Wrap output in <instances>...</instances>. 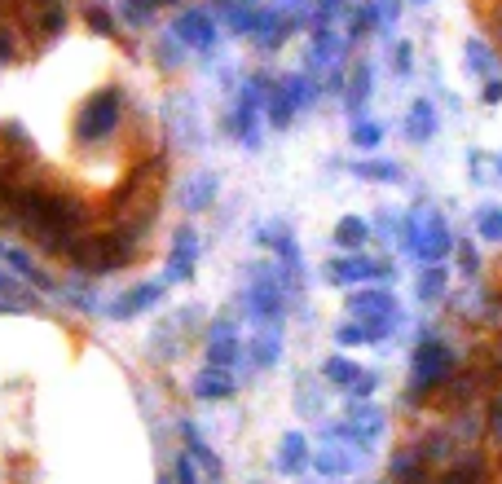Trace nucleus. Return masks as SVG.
I'll list each match as a JSON object with an SVG mask.
<instances>
[{
	"instance_id": "f257e3e1",
	"label": "nucleus",
	"mask_w": 502,
	"mask_h": 484,
	"mask_svg": "<svg viewBox=\"0 0 502 484\" xmlns=\"http://www.w3.org/2000/svg\"><path fill=\"white\" fill-rule=\"evenodd\" d=\"M146 230H132V225H120V230H106V233H79L76 247L67 252V260L76 264V273L84 278H110L120 273L128 260L137 255Z\"/></svg>"
},
{
	"instance_id": "f03ea898",
	"label": "nucleus",
	"mask_w": 502,
	"mask_h": 484,
	"mask_svg": "<svg viewBox=\"0 0 502 484\" xmlns=\"http://www.w3.org/2000/svg\"><path fill=\"white\" fill-rule=\"evenodd\" d=\"M120 124H124V93L110 84V88H98L79 102L71 137H76L79 150H93V146H106L120 132Z\"/></svg>"
},
{
	"instance_id": "7ed1b4c3",
	"label": "nucleus",
	"mask_w": 502,
	"mask_h": 484,
	"mask_svg": "<svg viewBox=\"0 0 502 484\" xmlns=\"http://www.w3.org/2000/svg\"><path fill=\"white\" fill-rule=\"evenodd\" d=\"M410 252L424 255V260H436V255L450 252V233H445V221L432 211V207H419L414 216H410Z\"/></svg>"
},
{
	"instance_id": "20e7f679",
	"label": "nucleus",
	"mask_w": 502,
	"mask_h": 484,
	"mask_svg": "<svg viewBox=\"0 0 502 484\" xmlns=\"http://www.w3.org/2000/svg\"><path fill=\"white\" fill-rule=\"evenodd\" d=\"M168 295V282H137V286H128V291H120L110 304L101 308L110 322H132V317H141V313H151L159 300Z\"/></svg>"
},
{
	"instance_id": "39448f33",
	"label": "nucleus",
	"mask_w": 502,
	"mask_h": 484,
	"mask_svg": "<svg viewBox=\"0 0 502 484\" xmlns=\"http://www.w3.org/2000/svg\"><path fill=\"white\" fill-rule=\"evenodd\" d=\"M352 317L366 326V339L375 344L379 335H388V326H392V295L388 291H357L349 300Z\"/></svg>"
},
{
	"instance_id": "423d86ee",
	"label": "nucleus",
	"mask_w": 502,
	"mask_h": 484,
	"mask_svg": "<svg viewBox=\"0 0 502 484\" xmlns=\"http://www.w3.org/2000/svg\"><path fill=\"white\" fill-rule=\"evenodd\" d=\"M199 252H203L199 230H190V225L173 230V255H168V273H163V282H168V286L194 282V264H199Z\"/></svg>"
},
{
	"instance_id": "0eeeda50",
	"label": "nucleus",
	"mask_w": 502,
	"mask_h": 484,
	"mask_svg": "<svg viewBox=\"0 0 502 484\" xmlns=\"http://www.w3.org/2000/svg\"><path fill=\"white\" fill-rule=\"evenodd\" d=\"M260 88H265V79H251L247 88H243V98H238V106H234V115H229V132H234L247 150L260 146V128H256L260 124V98H265Z\"/></svg>"
},
{
	"instance_id": "6e6552de",
	"label": "nucleus",
	"mask_w": 502,
	"mask_h": 484,
	"mask_svg": "<svg viewBox=\"0 0 502 484\" xmlns=\"http://www.w3.org/2000/svg\"><path fill=\"white\" fill-rule=\"evenodd\" d=\"M203 348H207V366H221V370H234L238 357H243V339H238V326L234 317H216L207 335H203Z\"/></svg>"
},
{
	"instance_id": "1a4fd4ad",
	"label": "nucleus",
	"mask_w": 502,
	"mask_h": 484,
	"mask_svg": "<svg viewBox=\"0 0 502 484\" xmlns=\"http://www.w3.org/2000/svg\"><path fill=\"white\" fill-rule=\"evenodd\" d=\"M173 36L185 45V49H199L207 53L212 45H216V23L203 14V9H185V14H176L173 23Z\"/></svg>"
},
{
	"instance_id": "9d476101",
	"label": "nucleus",
	"mask_w": 502,
	"mask_h": 484,
	"mask_svg": "<svg viewBox=\"0 0 502 484\" xmlns=\"http://www.w3.org/2000/svg\"><path fill=\"white\" fill-rule=\"evenodd\" d=\"M450 366H454V353L445 344H424V348L414 353V387L424 392L432 383H441L450 375Z\"/></svg>"
},
{
	"instance_id": "9b49d317",
	"label": "nucleus",
	"mask_w": 502,
	"mask_h": 484,
	"mask_svg": "<svg viewBox=\"0 0 502 484\" xmlns=\"http://www.w3.org/2000/svg\"><path fill=\"white\" fill-rule=\"evenodd\" d=\"M181 440H185V454L199 462V471L207 476V484H221L225 480V471H221V458H216V449L203 440V432L190 423V418H181Z\"/></svg>"
},
{
	"instance_id": "f8f14e48",
	"label": "nucleus",
	"mask_w": 502,
	"mask_h": 484,
	"mask_svg": "<svg viewBox=\"0 0 502 484\" xmlns=\"http://www.w3.org/2000/svg\"><path fill=\"white\" fill-rule=\"evenodd\" d=\"M212 199H216V172H194V177L181 180V199H176V203L185 207L190 216H194V211H207Z\"/></svg>"
},
{
	"instance_id": "ddd939ff",
	"label": "nucleus",
	"mask_w": 502,
	"mask_h": 484,
	"mask_svg": "<svg viewBox=\"0 0 502 484\" xmlns=\"http://www.w3.org/2000/svg\"><path fill=\"white\" fill-rule=\"evenodd\" d=\"M327 278L344 286V282L388 278V269H383V264H375V260H357V255H352V260H330V264H327Z\"/></svg>"
},
{
	"instance_id": "4468645a",
	"label": "nucleus",
	"mask_w": 502,
	"mask_h": 484,
	"mask_svg": "<svg viewBox=\"0 0 502 484\" xmlns=\"http://www.w3.org/2000/svg\"><path fill=\"white\" fill-rule=\"evenodd\" d=\"M234 387H238V379H234L229 370L207 366L199 379H194V396H199V401H225V396H234Z\"/></svg>"
},
{
	"instance_id": "2eb2a0df",
	"label": "nucleus",
	"mask_w": 502,
	"mask_h": 484,
	"mask_svg": "<svg viewBox=\"0 0 502 484\" xmlns=\"http://www.w3.org/2000/svg\"><path fill=\"white\" fill-rule=\"evenodd\" d=\"M309 445H304V436L300 432H287L282 436V445H277V471L282 476H300L304 467H309Z\"/></svg>"
},
{
	"instance_id": "dca6fc26",
	"label": "nucleus",
	"mask_w": 502,
	"mask_h": 484,
	"mask_svg": "<svg viewBox=\"0 0 502 484\" xmlns=\"http://www.w3.org/2000/svg\"><path fill=\"white\" fill-rule=\"evenodd\" d=\"M277 357H282V326H256L251 361L256 366H277Z\"/></svg>"
},
{
	"instance_id": "f3484780",
	"label": "nucleus",
	"mask_w": 502,
	"mask_h": 484,
	"mask_svg": "<svg viewBox=\"0 0 502 484\" xmlns=\"http://www.w3.org/2000/svg\"><path fill=\"white\" fill-rule=\"evenodd\" d=\"M322 375H327V379L335 383V387H352V383L361 379L366 370H357V366H352L349 357H330L327 366H322Z\"/></svg>"
},
{
	"instance_id": "a211bd4d",
	"label": "nucleus",
	"mask_w": 502,
	"mask_h": 484,
	"mask_svg": "<svg viewBox=\"0 0 502 484\" xmlns=\"http://www.w3.org/2000/svg\"><path fill=\"white\" fill-rule=\"evenodd\" d=\"M335 242H340V247H349V252H357V247L366 242V221H357V216H344V221L335 225Z\"/></svg>"
},
{
	"instance_id": "6ab92c4d",
	"label": "nucleus",
	"mask_w": 502,
	"mask_h": 484,
	"mask_svg": "<svg viewBox=\"0 0 502 484\" xmlns=\"http://www.w3.org/2000/svg\"><path fill=\"white\" fill-rule=\"evenodd\" d=\"M291 115H296V102L287 98V88H274V93H269V124L287 128L291 124Z\"/></svg>"
},
{
	"instance_id": "aec40b11",
	"label": "nucleus",
	"mask_w": 502,
	"mask_h": 484,
	"mask_svg": "<svg viewBox=\"0 0 502 484\" xmlns=\"http://www.w3.org/2000/svg\"><path fill=\"white\" fill-rule=\"evenodd\" d=\"M313 467H318L322 476H344V471H352V458H344L340 449H327V454L313 458Z\"/></svg>"
},
{
	"instance_id": "412c9836",
	"label": "nucleus",
	"mask_w": 502,
	"mask_h": 484,
	"mask_svg": "<svg viewBox=\"0 0 502 484\" xmlns=\"http://www.w3.org/2000/svg\"><path fill=\"white\" fill-rule=\"evenodd\" d=\"M84 18H89V26H93L98 36H115V31H120L115 18H110V9H101V5H89V9H84Z\"/></svg>"
},
{
	"instance_id": "4be33fe9",
	"label": "nucleus",
	"mask_w": 502,
	"mask_h": 484,
	"mask_svg": "<svg viewBox=\"0 0 502 484\" xmlns=\"http://www.w3.org/2000/svg\"><path fill=\"white\" fill-rule=\"evenodd\" d=\"M352 172H357V177H366V180H402V172H397L392 163H357Z\"/></svg>"
},
{
	"instance_id": "5701e85b",
	"label": "nucleus",
	"mask_w": 502,
	"mask_h": 484,
	"mask_svg": "<svg viewBox=\"0 0 502 484\" xmlns=\"http://www.w3.org/2000/svg\"><path fill=\"white\" fill-rule=\"evenodd\" d=\"M159 5H173V0H124L128 18H132V23H137V26L146 23V18H151V14H154V9H159Z\"/></svg>"
},
{
	"instance_id": "b1692460",
	"label": "nucleus",
	"mask_w": 502,
	"mask_h": 484,
	"mask_svg": "<svg viewBox=\"0 0 502 484\" xmlns=\"http://www.w3.org/2000/svg\"><path fill=\"white\" fill-rule=\"evenodd\" d=\"M0 230H14V185L0 177Z\"/></svg>"
},
{
	"instance_id": "393cba45",
	"label": "nucleus",
	"mask_w": 502,
	"mask_h": 484,
	"mask_svg": "<svg viewBox=\"0 0 502 484\" xmlns=\"http://www.w3.org/2000/svg\"><path fill=\"white\" fill-rule=\"evenodd\" d=\"M176 484H203L199 480V462L190 458V454H181V458H176Z\"/></svg>"
},
{
	"instance_id": "a878e982",
	"label": "nucleus",
	"mask_w": 502,
	"mask_h": 484,
	"mask_svg": "<svg viewBox=\"0 0 502 484\" xmlns=\"http://www.w3.org/2000/svg\"><path fill=\"white\" fill-rule=\"evenodd\" d=\"M335 339H340L344 348H352V344H371V339H366V326H361V322H349V326H340V331H335Z\"/></svg>"
},
{
	"instance_id": "bb28decb",
	"label": "nucleus",
	"mask_w": 502,
	"mask_h": 484,
	"mask_svg": "<svg viewBox=\"0 0 502 484\" xmlns=\"http://www.w3.org/2000/svg\"><path fill=\"white\" fill-rule=\"evenodd\" d=\"M9 62H18V40L9 26H0V67H9Z\"/></svg>"
},
{
	"instance_id": "cd10ccee",
	"label": "nucleus",
	"mask_w": 502,
	"mask_h": 484,
	"mask_svg": "<svg viewBox=\"0 0 502 484\" xmlns=\"http://www.w3.org/2000/svg\"><path fill=\"white\" fill-rule=\"evenodd\" d=\"M352 141L371 150V146H379V141H383V132H379V124H357V128H352Z\"/></svg>"
},
{
	"instance_id": "c85d7f7f",
	"label": "nucleus",
	"mask_w": 502,
	"mask_h": 484,
	"mask_svg": "<svg viewBox=\"0 0 502 484\" xmlns=\"http://www.w3.org/2000/svg\"><path fill=\"white\" fill-rule=\"evenodd\" d=\"M441 286H445V273H441V269H432V273L419 282V295H424V300H432V295H441Z\"/></svg>"
},
{
	"instance_id": "c756f323",
	"label": "nucleus",
	"mask_w": 502,
	"mask_h": 484,
	"mask_svg": "<svg viewBox=\"0 0 502 484\" xmlns=\"http://www.w3.org/2000/svg\"><path fill=\"white\" fill-rule=\"evenodd\" d=\"M410 137H419V141H424L427 132H432V128H427V106H414V115H410Z\"/></svg>"
},
{
	"instance_id": "7c9ffc66",
	"label": "nucleus",
	"mask_w": 502,
	"mask_h": 484,
	"mask_svg": "<svg viewBox=\"0 0 502 484\" xmlns=\"http://www.w3.org/2000/svg\"><path fill=\"white\" fill-rule=\"evenodd\" d=\"M0 313H9V317H23V313H31V308H26L18 295H0Z\"/></svg>"
},
{
	"instance_id": "2f4dec72",
	"label": "nucleus",
	"mask_w": 502,
	"mask_h": 484,
	"mask_svg": "<svg viewBox=\"0 0 502 484\" xmlns=\"http://www.w3.org/2000/svg\"><path fill=\"white\" fill-rule=\"evenodd\" d=\"M0 295H23V286L14 282V273H9V269H0ZM23 300H26V295H23Z\"/></svg>"
},
{
	"instance_id": "473e14b6",
	"label": "nucleus",
	"mask_w": 502,
	"mask_h": 484,
	"mask_svg": "<svg viewBox=\"0 0 502 484\" xmlns=\"http://www.w3.org/2000/svg\"><path fill=\"white\" fill-rule=\"evenodd\" d=\"M485 238H502V216H485Z\"/></svg>"
},
{
	"instance_id": "72a5a7b5",
	"label": "nucleus",
	"mask_w": 502,
	"mask_h": 484,
	"mask_svg": "<svg viewBox=\"0 0 502 484\" xmlns=\"http://www.w3.org/2000/svg\"><path fill=\"white\" fill-rule=\"evenodd\" d=\"M494 436H498V440H502V401H498V406H494Z\"/></svg>"
},
{
	"instance_id": "f704fd0d",
	"label": "nucleus",
	"mask_w": 502,
	"mask_h": 484,
	"mask_svg": "<svg viewBox=\"0 0 502 484\" xmlns=\"http://www.w3.org/2000/svg\"><path fill=\"white\" fill-rule=\"evenodd\" d=\"M159 484H173V476H159Z\"/></svg>"
}]
</instances>
